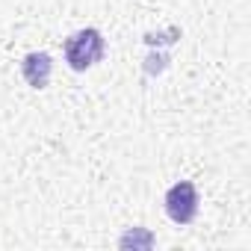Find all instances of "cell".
I'll return each instance as SVG.
<instances>
[{"label": "cell", "instance_id": "cell-2", "mask_svg": "<svg viewBox=\"0 0 251 251\" xmlns=\"http://www.w3.org/2000/svg\"><path fill=\"white\" fill-rule=\"evenodd\" d=\"M198 189L189 180H180L166 192V213L175 225H189L198 216Z\"/></svg>", "mask_w": 251, "mask_h": 251}, {"label": "cell", "instance_id": "cell-3", "mask_svg": "<svg viewBox=\"0 0 251 251\" xmlns=\"http://www.w3.org/2000/svg\"><path fill=\"white\" fill-rule=\"evenodd\" d=\"M50 71H53V62H50V56H48L45 50H33V53H27L24 62H21V74H24V80H27L33 89H48Z\"/></svg>", "mask_w": 251, "mask_h": 251}, {"label": "cell", "instance_id": "cell-1", "mask_svg": "<svg viewBox=\"0 0 251 251\" xmlns=\"http://www.w3.org/2000/svg\"><path fill=\"white\" fill-rule=\"evenodd\" d=\"M103 48H106V45H103L100 30L86 27V30H77L74 36L65 39V59H68V65H71L74 71H89L92 65L100 62Z\"/></svg>", "mask_w": 251, "mask_h": 251}]
</instances>
